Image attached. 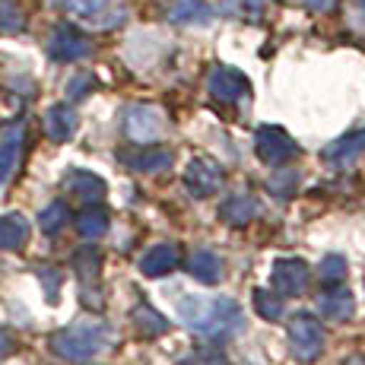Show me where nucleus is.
I'll return each mask as SVG.
<instances>
[{
    "label": "nucleus",
    "instance_id": "f257e3e1",
    "mask_svg": "<svg viewBox=\"0 0 365 365\" xmlns=\"http://www.w3.org/2000/svg\"><path fill=\"white\" fill-rule=\"evenodd\" d=\"M178 318L185 321L187 331L207 336L213 343H222L235 336L245 327V312L232 299H200V296H181L178 299Z\"/></svg>",
    "mask_w": 365,
    "mask_h": 365
},
{
    "label": "nucleus",
    "instance_id": "f03ea898",
    "mask_svg": "<svg viewBox=\"0 0 365 365\" xmlns=\"http://www.w3.org/2000/svg\"><path fill=\"white\" fill-rule=\"evenodd\" d=\"M111 343V327L105 321H76L51 336V349L67 362H89Z\"/></svg>",
    "mask_w": 365,
    "mask_h": 365
},
{
    "label": "nucleus",
    "instance_id": "7ed1b4c3",
    "mask_svg": "<svg viewBox=\"0 0 365 365\" xmlns=\"http://www.w3.org/2000/svg\"><path fill=\"white\" fill-rule=\"evenodd\" d=\"M124 133L128 140H133L137 146L156 143L159 137L165 133V111L159 105H128L124 108Z\"/></svg>",
    "mask_w": 365,
    "mask_h": 365
},
{
    "label": "nucleus",
    "instance_id": "20e7f679",
    "mask_svg": "<svg viewBox=\"0 0 365 365\" xmlns=\"http://www.w3.org/2000/svg\"><path fill=\"white\" fill-rule=\"evenodd\" d=\"M289 343H292V356L302 362H314L324 353V327L314 314H292L289 321Z\"/></svg>",
    "mask_w": 365,
    "mask_h": 365
},
{
    "label": "nucleus",
    "instance_id": "39448f33",
    "mask_svg": "<svg viewBox=\"0 0 365 365\" xmlns=\"http://www.w3.org/2000/svg\"><path fill=\"white\" fill-rule=\"evenodd\" d=\"M255 153L267 165H286L299 153V143L283 128H277V124H264L255 133Z\"/></svg>",
    "mask_w": 365,
    "mask_h": 365
},
{
    "label": "nucleus",
    "instance_id": "423d86ee",
    "mask_svg": "<svg viewBox=\"0 0 365 365\" xmlns=\"http://www.w3.org/2000/svg\"><path fill=\"white\" fill-rule=\"evenodd\" d=\"M308 264L302 257H277L270 267V289L283 299H292V296H302L308 289Z\"/></svg>",
    "mask_w": 365,
    "mask_h": 365
},
{
    "label": "nucleus",
    "instance_id": "0eeeda50",
    "mask_svg": "<svg viewBox=\"0 0 365 365\" xmlns=\"http://www.w3.org/2000/svg\"><path fill=\"white\" fill-rule=\"evenodd\" d=\"M248 76L235 67H226V64H216L213 70L207 73V93L213 96L216 102L222 105H232L238 102L245 93H248Z\"/></svg>",
    "mask_w": 365,
    "mask_h": 365
},
{
    "label": "nucleus",
    "instance_id": "6e6552de",
    "mask_svg": "<svg viewBox=\"0 0 365 365\" xmlns=\"http://www.w3.org/2000/svg\"><path fill=\"white\" fill-rule=\"evenodd\" d=\"M51 4L96 26H115L124 19V10L115 6V0H51Z\"/></svg>",
    "mask_w": 365,
    "mask_h": 365
},
{
    "label": "nucleus",
    "instance_id": "1a4fd4ad",
    "mask_svg": "<svg viewBox=\"0 0 365 365\" xmlns=\"http://www.w3.org/2000/svg\"><path fill=\"white\" fill-rule=\"evenodd\" d=\"M48 54H51L54 61H83L93 54V41L86 38L80 29H73V26H58L51 35V41H48Z\"/></svg>",
    "mask_w": 365,
    "mask_h": 365
},
{
    "label": "nucleus",
    "instance_id": "9d476101",
    "mask_svg": "<svg viewBox=\"0 0 365 365\" xmlns=\"http://www.w3.org/2000/svg\"><path fill=\"white\" fill-rule=\"evenodd\" d=\"M222 168L213 163V159H191L185 168V187L194 194V197H213L222 187Z\"/></svg>",
    "mask_w": 365,
    "mask_h": 365
},
{
    "label": "nucleus",
    "instance_id": "9b49d317",
    "mask_svg": "<svg viewBox=\"0 0 365 365\" xmlns=\"http://www.w3.org/2000/svg\"><path fill=\"white\" fill-rule=\"evenodd\" d=\"M353 312H356V299L343 283L327 286V289L318 296V314L324 321H346Z\"/></svg>",
    "mask_w": 365,
    "mask_h": 365
},
{
    "label": "nucleus",
    "instance_id": "f8f14e48",
    "mask_svg": "<svg viewBox=\"0 0 365 365\" xmlns=\"http://www.w3.org/2000/svg\"><path fill=\"white\" fill-rule=\"evenodd\" d=\"M359 156H365V128L343 133L340 140H334V143L321 153V159H324V163H331V165H336V168L356 163Z\"/></svg>",
    "mask_w": 365,
    "mask_h": 365
},
{
    "label": "nucleus",
    "instance_id": "ddd939ff",
    "mask_svg": "<svg viewBox=\"0 0 365 365\" xmlns=\"http://www.w3.org/2000/svg\"><path fill=\"white\" fill-rule=\"evenodd\" d=\"M181 264V248L175 242H159L140 257V270L143 277H165Z\"/></svg>",
    "mask_w": 365,
    "mask_h": 365
},
{
    "label": "nucleus",
    "instance_id": "4468645a",
    "mask_svg": "<svg viewBox=\"0 0 365 365\" xmlns=\"http://www.w3.org/2000/svg\"><path fill=\"white\" fill-rule=\"evenodd\" d=\"M121 163L128 165V168H133V172H146V175H153V172H163V168L172 165V150H165V146H153V143H146V146H140L137 153H124Z\"/></svg>",
    "mask_w": 365,
    "mask_h": 365
},
{
    "label": "nucleus",
    "instance_id": "2eb2a0df",
    "mask_svg": "<svg viewBox=\"0 0 365 365\" xmlns=\"http://www.w3.org/2000/svg\"><path fill=\"white\" fill-rule=\"evenodd\" d=\"M185 267H187V273L203 286H213V283L222 279V261L210 248H194Z\"/></svg>",
    "mask_w": 365,
    "mask_h": 365
},
{
    "label": "nucleus",
    "instance_id": "dca6fc26",
    "mask_svg": "<svg viewBox=\"0 0 365 365\" xmlns=\"http://www.w3.org/2000/svg\"><path fill=\"white\" fill-rule=\"evenodd\" d=\"M64 187L70 194H76L80 200H86V203H99L105 197V181L99 178V175L86 172V168H73V172L64 178Z\"/></svg>",
    "mask_w": 365,
    "mask_h": 365
},
{
    "label": "nucleus",
    "instance_id": "f3484780",
    "mask_svg": "<svg viewBox=\"0 0 365 365\" xmlns=\"http://www.w3.org/2000/svg\"><path fill=\"white\" fill-rule=\"evenodd\" d=\"M19 150H23V124H13L0 140V185H6L13 178V172H16Z\"/></svg>",
    "mask_w": 365,
    "mask_h": 365
},
{
    "label": "nucleus",
    "instance_id": "a211bd4d",
    "mask_svg": "<svg viewBox=\"0 0 365 365\" xmlns=\"http://www.w3.org/2000/svg\"><path fill=\"white\" fill-rule=\"evenodd\" d=\"M73 130H76V111L70 108V105H51V108L45 111V133L54 143L70 140Z\"/></svg>",
    "mask_w": 365,
    "mask_h": 365
},
{
    "label": "nucleus",
    "instance_id": "6ab92c4d",
    "mask_svg": "<svg viewBox=\"0 0 365 365\" xmlns=\"http://www.w3.org/2000/svg\"><path fill=\"white\" fill-rule=\"evenodd\" d=\"M213 10H210L207 0H168V19L172 23H181V26H203L210 23Z\"/></svg>",
    "mask_w": 365,
    "mask_h": 365
},
{
    "label": "nucleus",
    "instance_id": "aec40b11",
    "mask_svg": "<svg viewBox=\"0 0 365 365\" xmlns=\"http://www.w3.org/2000/svg\"><path fill=\"white\" fill-rule=\"evenodd\" d=\"M220 216L229 226H245V222H251L257 216V200L251 197L248 191L232 194V197H226L220 203Z\"/></svg>",
    "mask_w": 365,
    "mask_h": 365
},
{
    "label": "nucleus",
    "instance_id": "412c9836",
    "mask_svg": "<svg viewBox=\"0 0 365 365\" xmlns=\"http://www.w3.org/2000/svg\"><path fill=\"white\" fill-rule=\"evenodd\" d=\"M130 321H133V331L143 340H156V336H163L168 331V321L153 305H137L130 312Z\"/></svg>",
    "mask_w": 365,
    "mask_h": 365
},
{
    "label": "nucleus",
    "instance_id": "4be33fe9",
    "mask_svg": "<svg viewBox=\"0 0 365 365\" xmlns=\"http://www.w3.org/2000/svg\"><path fill=\"white\" fill-rule=\"evenodd\" d=\"M29 238V222L23 213H6L0 216V248L4 251H16L26 245Z\"/></svg>",
    "mask_w": 365,
    "mask_h": 365
},
{
    "label": "nucleus",
    "instance_id": "5701e85b",
    "mask_svg": "<svg viewBox=\"0 0 365 365\" xmlns=\"http://www.w3.org/2000/svg\"><path fill=\"white\" fill-rule=\"evenodd\" d=\"M76 229H80L83 238H102L108 232V213H105L99 203H89L80 213V220H76Z\"/></svg>",
    "mask_w": 365,
    "mask_h": 365
},
{
    "label": "nucleus",
    "instance_id": "b1692460",
    "mask_svg": "<svg viewBox=\"0 0 365 365\" xmlns=\"http://www.w3.org/2000/svg\"><path fill=\"white\" fill-rule=\"evenodd\" d=\"M251 302H255V312L261 314L264 321H279L286 314V299L277 296L273 289H255Z\"/></svg>",
    "mask_w": 365,
    "mask_h": 365
},
{
    "label": "nucleus",
    "instance_id": "393cba45",
    "mask_svg": "<svg viewBox=\"0 0 365 365\" xmlns=\"http://www.w3.org/2000/svg\"><path fill=\"white\" fill-rule=\"evenodd\" d=\"M73 267H76V273H80V279H83V286L89 283V279H99V267H102V257H99V251L93 248V245H86V248H80L76 251V257H73Z\"/></svg>",
    "mask_w": 365,
    "mask_h": 365
},
{
    "label": "nucleus",
    "instance_id": "a878e982",
    "mask_svg": "<svg viewBox=\"0 0 365 365\" xmlns=\"http://www.w3.org/2000/svg\"><path fill=\"white\" fill-rule=\"evenodd\" d=\"M175 365H232V362H229V356L220 346H194Z\"/></svg>",
    "mask_w": 365,
    "mask_h": 365
},
{
    "label": "nucleus",
    "instance_id": "bb28decb",
    "mask_svg": "<svg viewBox=\"0 0 365 365\" xmlns=\"http://www.w3.org/2000/svg\"><path fill=\"white\" fill-rule=\"evenodd\" d=\"M299 168H289V165H283V168H277V172L270 175V191L277 194V197H292L296 194V187H299Z\"/></svg>",
    "mask_w": 365,
    "mask_h": 365
},
{
    "label": "nucleus",
    "instance_id": "cd10ccee",
    "mask_svg": "<svg viewBox=\"0 0 365 365\" xmlns=\"http://www.w3.org/2000/svg\"><path fill=\"white\" fill-rule=\"evenodd\" d=\"M26 29V16L16 0H0V35H16Z\"/></svg>",
    "mask_w": 365,
    "mask_h": 365
},
{
    "label": "nucleus",
    "instance_id": "c85d7f7f",
    "mask_svg": "<svg viewBox=\"0 0 365 365\" xmlns=\"http://www.w3.org/2000/svg\"><path fill=\"white\" fill-rule=\"evenodd\" d=\"M67 203H61V200H54L51 207H45L41 210V216H38V226H41V232H48V235H54V232H61L64 229V222H67Z\"/></svg>",
    "mask_w": 365,
    "mask_h": 365
},
{
    "label": "nucleus",
    "instance_id": "c756f323",
    "mask_svg": "<svg viewBox=\"0 0 365 365\" xmlns=\"http://www.w3.org/2000/svg\"><path fill=\"white\" fill-rule=\"evenodd\" d=\"M343 277H346V257L327 255L324 261H321V283L334 286V283H343Z\"/></svg>",
    "mask_w": 365,
    "mask_h": 365
},
{
    "label": "nucleus",
    "instance_id": "7c9ffc66",
    "mask_svg": "<svg viewBox=\"0 0 365 365\" xmlns=\"http://www.w3.org/2000/svg\"><path fill=\"white\" fill-rule=\"evenodd\" d=\"M93 76L89 73H83V76H73V80H70V86H67V93H70V99H83V96L89 93V89H93Z\"/></svg>",
    "mask_w": 365,
    "mask_h": 365
},
{
    "label": "nucleus",
    "instance_id": "2f4dec72",
    "mask_svg": "<svg viewBox=\"0 0 365 365\" xmlns=\"http://www.w3.org/2000/svg\"><path fill=\"white\" fill-rule=\"evenodd\" d=\"M38 277L45 279V286H48V299H58V289H61V273L58 270H51V267H41L38 270Z\"/></svg>",
    "mask_w": 365,
    "mask_h": 365
},
{
    "label": "nucleus",
    "instance_id": "473e14b6",
    "mask_svg": "<svg viewBox=\"0 0 365 365\" xmlns=\"http://www.w3.org/2000/svg\"><path fill=\"white\" fill-rule=\"evenodd\" d=\"M232 4H238V10H232L235 16H248V19L261 16V0H232Z\"/></svg>",
    "mask_w": 365,
    "mask_h": 365
},
{
    "label": "nucleus",
    "instance_id": "72a5a7b5",
    "mask_svg": "<svg viewBox=\"0 0 365 365\" xmlns=\"http://www.w3.org/2000/svg\"><path fill=\"white\" fill-rule=\"evenodd\" d=\"M305 6L308 10H314V13H327V10H334L336 6V0H305Z\"/></svg>",
    "mask_w": 365,
    "mask_h": 365
},
{
    "label": "nucleus",
    "instance_id": "f704fd0d",
    "mask_svg": "<svg viewBox=\"0 0 365 365\" xmlns=\"http://www.w3.org/2000/svg\"><path fill=\"white\" fill-rule=\"evenodd\" d=\"M10 349H13V336L0 327V359H4V356H10Z\"/></svg>",
    "mask_w": 365,
    "mask_h": 365
},
{
    "label": "nucleus",
    "instance_id": "c9c22d12",
    "mask_svg": "<svg viewBox=\"0 0 365 365\" xmlns=\"http://www.w3.org/2000/svg\"><path fill=\"white\" fill-rule=\"evenodd\" d=\"M353 4H356V16H353V19L365 16V0H353ZM362 29H365V26H362Z\"/></svg>",
    "mask_w": 365,
    "mask_h": 365
},
{
    "label": "nucleus",
    "instance_id": "e433bc0d",
    "mask_svg": "<svg viewBox=\"0 0 365 365\" xmlns=\"http://www.w3.org/2000/svg\"><path fill=\"white\" fill-rule=\"evenodd\" d=\"M343 365H365V356H349V359H343Z\"/></svg>",
    "mask_w": 365,
    "mask_h": 365
}]
</instances>
